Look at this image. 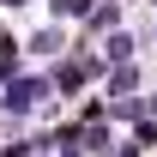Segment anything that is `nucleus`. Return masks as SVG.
Masks as SVG:
<instances>
[{
	"label": "nucleus",
	"instance_id": "obj_7",
	"mask_svg": "<svg viewBox=\"0 0 157 157\" xmlns=\"http://www.w3.org/2000/svg\"><path fill=\"white\" fill-rule=\"evenodd\" d=\"M60 157H78V151H73V145H67V151H60Z\"/></svg>",
	"mask_w": 157,
	"mask_h": 157
},
{
	"label": "nucleus",
	"instance_id": "obj_6",
	"mask_svg": "<svg viewBox=\"0 0 157 157\" xmlns=\"http://www.w3.org/2000/svg\"><path fill=\"white\" fill-rule=\"evenodd\" d=\"M127 55H133V36H115V42H109V60H121V67H127Z\"/></svg>",
	"mask_w": 157,
	"mask_h": 157
},
{
	"label": "nucleus",
	"instance_id": "obj_9",
	"mask_svg": "<svg viewBox=\"0 0 157 157\" xmlns=\"http://www.w3.org/2000/svg\"><path fill=\"white\" fill-rule=\"evenodd\" d=\"M151 109H157V97H151Z\"/></svg>",
	"mask_w": 157,
	"mask_h": 157
},
{
	"label": "nucleus",
	"instance_id": "obj_5",
	"mask_svg": "<svg viewBox=\"0 0 157 157\" xmlns=\"http://www.w3.org/2000/svg\"><path fill=\"white\" fill-rule=\"evenodd\" d=\"M30 48H36V55H55V48H60V30H36V42H30Z\"/></svg>",
	"mask_w": 157,
	"mask_h": 157
},
{
	"label": "nucleus",
	"instance_id": "obj_2",
	"mask_svg": "<svg viewBox=\"0 0 157 157\" xmlns=\"http://www.w3.org/2000/svg\"><path fill=\"white\" fill-rule=\"evenodd\" d=\"M12 73H18V48H12V42H0V85H6Z\"/></svg>",
	"mask_w": 157,
	"mask_h": 157
},
{
	"label": "nucleus",
	"instance_id": "obj_8",
	"mask_svg": "<svg viewBox=\"0 0 157 157\" xmlns=\"http://www.w3.org/2000/svg\"><path fill=\"white\" fill-rule=\"evenodd\" d=\"M6 6H24V0H6Z\"/></svg>",
	"mask_w": 157,
	"mask_h": 157
},
{
	"label": "nucleus",
	"instance_id": "obj_1",
	"mask_svg": "<svg viewBox=\"0 0 157 157\" xmlns=\"http://www.w3.org/2000/svg\"><path fill=\"white\" fill-rule=\"evenodd\" d=\"M42 91H48V85H42V78H18V85H12V91H6V115H30V103H36Z\"/></svg>",
	"mask_w": 157,
	"mask_h": 157
},
{
	"label": "nucleus",
	"instance_id": "obj_3",
	"mask_svg": "<svg viewBox=\"0 0 157 157\" xmlns=\"http://www.w3.org/2000/svg\"><path fill=\"white\" fill-rule=\"evenodd\" d=\"M91 24H97V30H115V24H121V6H97Z\"/></svg>",
	"mask_w": 157,
	"mask_h": 157
},
{
	"label": "nucleus",
	"instance_id": "obj_4",
	"mask_svg": "<svg viewBox=\"0 0 157 157\" xmlns=\"http://www.w3.org/2000/svg\"><path fill=\"white\" fill-rule=\"evenodd\" d=\"M55 12H60V18H85V12H91V0H55Z\"/></svg>",
	"mask_w": 157,
	"mask_h": 157
}]
</instances>
